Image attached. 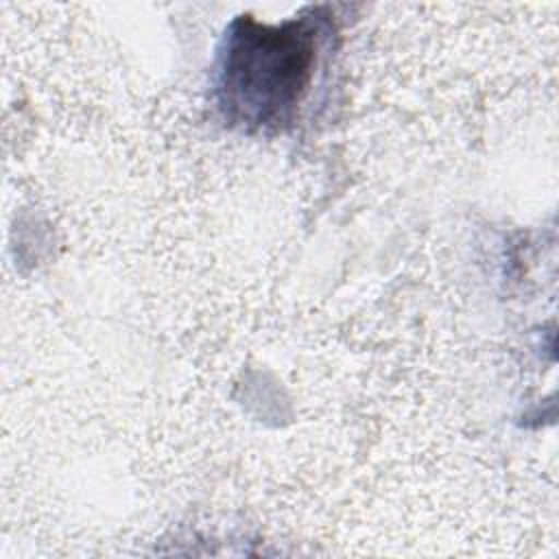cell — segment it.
Instances as JSON below:
<instances>
[{"label": "cell", "instance_id": "1", "mask_svg": "<svg viewBox=\"0 0 559 559\" xmlns=\"http://www.w3.org/2000/svg\"><path fill=\"white\" fill-rule=\"evenodd\" d=\"M312 52L310 33L299 24L245 33L234 41L225 61L229 100L251 107L249 116L258 122L282 116L306 90Z\"/></svg>", "mask_w": 559, "mask_h": 559}]
</instances>
